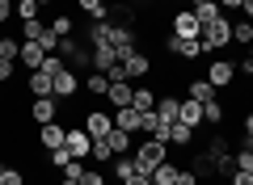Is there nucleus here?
<instances>
[{"mask_svg":"<svg viewBox=\"0 0 253 185\" xmlns=\"http://www.w3.org/2000/svg\"><path fill=\"white\" fill-rule=\"evenodd\" d=\"M232 46H253V21L249 17H232Z\"/></svg>","mask_w":253,"mask_h":185,"instance_id":"17","label":"nucleus"},{"mask_svg":"<svg viewBox=\"0 0 253 185\" xmlns=\"http://www.w3.org/2000/svg\"><path fill=\"white\" fill-rule=\"evenodd\" d=\"M203 63H207V80L219 88V93H224V88H232V80H236V63H232V59H219V55H207Z\"/></svg>","mask_w":253,"mask_h":185,"instance_id":"4","label":"nucleus"},{"mask_svg":"<svg viewBox=\"0 0 253 185\" xmlns=\"http://www.w3.org/2000/svg\"><path fill=\"white\" fill-rule=\"evenodd\" d=\"M232 160H236V168H245V173H253V148H249V143H241V148L232 151Z\"/></svg>","mask_w":253,"mask_h":185,"instance_id":"36","label":"nucleus"},{"mask_svg":"<svg viewBox=\"0 0 253 185\" xmlns=\"http://www.w3.org/2000/svg\"><path fill=\"white\" fill-rule=\"evenodd\" d=\"M106 42L118 51V59H126V55L139 46V34H135L131 26H118V21H110V17H106Z\"/></svg>","mask_w":253,"mask_h":185,"instance_id":"3","label":"nucleus"},{"mask_svg":"<svg viewBox=\"0 0 253 185\" xmlns=\"http://www.w3.org/2000/svg\"><path fill=\"white\" fill-rule=\"evenodd\" d=\"M46 26H51L59 38H72V34H76V21H72V17H63V13H55V17L46 21Z\"/></svg>","mask_w":253,"mask_h":185,"instance_id":"30","label":"nucleus"},{"mask_svg":"<svg viewBox=\"0 0 253 185\" xmlns=\"http://www.w3.org/2000/svg\"><path fill=\"white\" fill-rule=\"evenodd\" d=\"M9 21H17V4L13 0H0V26H9Z\"/></svg>","mask_w":253,"mask_h":185,"instance_id":"38","label":"nucleus"},{"mask_svg":"<svg viewBox=\"0 0 253 185\" xmlns=\"http://www.w3.org/2000/svg\"><path fill=\"white\" fill-rule=\"evenodd\" d=\"M4 168H9V164H4V160H0V173H4Z\"/></svg>","mask_w":253,"mask_h":185,"instance_id":"49","label":"nucleus"},{"mask_svg":"<svg viewBox=\"0 0 253 185\" xmlns=\"http://www.w3.org/2000/svg\"><path fill=\"white\" fill-rule=\"evenodd\" d=\"M89 160H93V168H97V164H106V160H114V148H110L106 139H93V151H89Z\"/></svg>","mask_w":253,"mask_h":185,"instance_id":"31","label":"nucleus"},{"mask_svg":"<svg viewBox=\"0 0 253 185\" xmlns=\"http://www.w3.org/2000/svg\"><path fill=\"white\" fill-rule=\"evenodd\" d=\"M156 97H161V93H156V88L139 84V88H135V97H131V106H135L139 114H148V110H156Z\"/></svg>","mask_w":253,"mask_h":185,"instance_id":"22","label":"nucleus"},{"mask_svg":"<svg viewBox=\"0 0 253 185\" xmlns=\"http://www.w3.org/2000/svg\"><path fill=\"white\" fill-rule=\"evenodd\" d=\"M0 185H26V173H17V168H4V173H0Z\"/></svg>","mask_w":253,"mask_h":185,"instance_id":"39","label":"nucleus"},{"mask_svg":"<svg viewBox=\"0 0 253 185\" xmlns=\"http://www.w3.org/2000/svg\"><path fill=\"white\" fill-rule=\"evenodd\" d=\"M55 101H76V93H81V72H72V68H63L59 76H55Z\"/></svg>","mask_w":253,"mask_h":185,"instance_id":"9","label":"nucleus"},{"mask_svg":"<svg viewBox=\"0 0 253 185\" xmlns=\"http://www.w3.org/2000/svg\"><path fill=\"white\" fill-rule=\"evenodd\" d=\"M63 135H68V126H63V122H46V126H38V143H42L46 151L63 148Z\"/></svg>","mask_w":253,"mask_h":185,"instance_id":"13","label":"nucleus"},{"mask_svg":"<svg viewBox=\"0 0 253 185\" xmlns=\"http://www.w3.org/2000/svg\"><path fill=\"white\" fill-rule=\"evenodd\" d=\"M30 122H38V126H46V122H59L55 97H34V106H30Z\"/></svg>","mask_w":253,"mask_h":185,"instance_id":"11","label":"nucleus"},{"mask_svg":"<svg viewBox=\"0 0 253 185\" xmlns=\"http://www.w3.org/2000/svg\"><path fill=\"white\" fill-rule=\"evenodd\" d=\"M224 185H232V181H224Z\"/></svg>","mask_w":253,"mask_h":185,"instance_id":"54","label":"nucleus"},{"mask_svg":"<svg viewBox=\"0 0 253 185\" xmlns=\"http://www.w3.org/2000/svg\"><path fill=\"white\" fill-rule=\"evenodd\" d=\"M55 76H46V72H30L26 76V93H34V97H55Z\"/></svg>","mask_w":253,"mask_h":185,"instance_id":"14","label":"nucleus"},{"mask_svg":"<svg viewBox=\"0 0 253 185\" xmlns=\"http://www.w3.org/2000/svg\"><path fill=\"white\" fill-rule=\"evenodd\" d=\"M76 4H81L93 21H106V17H110V4H106V0H76Z\"/></svg>","mask_w":253,"mask_h":185,"instance_id":"29","label":"nucleus"},{"mask_svg":"<svg viewBox=\"0 0 253 185\" xmlns=\"http://www.w3.org/2000/svg\"><path fill=\"white\" fill-rule=\"evenodd\" d=\"M38 4H55V0H38Z\"/></svg>","mask_w":253,"mask_h":185,"instance_id":"50","label":"nucleus"},{"mask_svg":"<svg viewBox=\"0 0 253 185\" xmlns=\"http://www.w3.org/2000/svg\"><path fill=\"white\" fill-rule=\"evenodd\" d=\"M156 114H161V122H177V114H181V97H156Z\"/></svg>","mask_w":253,"mask_h":185,"instance_id":"21","label":"nucleus"},{"mask_svg":"<svg viewBox=\"0 0 253 185\" xmlns=\"http://www.w3.org/2000/svg\"><path fill=\"white\" fill-rule=\"evenodd\" d=\"M114 63H123V59H118V51H114L110 42H97V46H93V72H110Z\"/></svg>","mask_w":253,"mask_h":185,"instance_id":"15","label":"nucleus"},{"mask_svg":"<svg viewBox=\"0 0 253 185\" xmlns=\"http://www.w3.org/2000/svg\"><path fill=\"white\" fill-rule=\"evenodd\" d=\"M21 26V42H42V34H46V21L38 17V21H17Z\"/></svg>","mask_w":253,"mask_h":185,"instance_id":"27","label":"nucleus"},{"mask_svg":"<svg viewBox=\"0 0 253 185\" xmlns=\"http://www.w3.org/2000/svg\"><path fill=\"white\" fill-rule=\"evenodd\" d=\"M114 126L126 131V135H139L144 131V114H139L135 106H123V110H114Z\"/></svg>","mask_w":253,"mask_h":185,"instance_id":"10","label":"nucleus"},{"mask_svg":"<svg viewBox=\"0 0 253 185\" xmlns=\"http://www.w3.org/2000/svg\"><path fill=\"white\" fill-rule=\"evenodd\" d=\"M152 185H177V164H173V156L165 160L161 168H152Z\"/></svg>","mask_w":253,"mask_h":185,"instance_id":"26","label":"nucleus"},{"mask_svg":"<svg viewBox=\"0 0 253 185\" xmlns=\"http://www.w3.org/2000/svg\"><path fill=\"white\" fill-rule=\"evenodd\" d=\"M190 97L199 101V106H207V101H215V97H219V88L211 84L207 76H203V80H190Z\"/></svg>","mask_w":253,"mask_h":185,"instance_id":"18","label":"nucleus"},{"mask_svg":"<svg viewBox=\"0 0 253 185\" xmlns=\"http://www.w3.org/2000/svg\"><path fill=\"white\" fill-rule=\"evenodd\" d=\"M123 68H126V76H131V80H144L148 72H152V59H148V55L135 46V51H131V55L123 59Z\"/></svg>","mask_w":253,"mask_h":185,"instance_id":"12","label":"nucleus"},{"mask_svg":"<svg viewBox=\"0 0 253 185\" xmlns=\"http://www.w3.org/2000/svg\"><path fill=\"white\" fill-rule=\"evenodd\" d=\"M81 185H106V177H101V173H97V168H89V173H84V177H81Z\"/></svg>","mask_w":253,"mask_h":185,"instance_id":"42","label":"nucleus"},{"mask_svg":"<svg viewBox=\"0 0 253 185\" xmlns=\"http://www.w3.org/2000/svg\"><path fill=\"white\" fill-rule=\"evenodd\" d=\"M135 168L139 173H148L152 177V168H161L165 160H169V143H161V139H144V143H135Z\"/></svg>","mask_w":253,"mask_h":185,"instance_id":"1","label":"nucleus"},{"mask_svg":"<svg viewBox=\"0 0 253 185\" xmlns=\"http://www.w3.org/2000/svg\"><path fill=\"white\" fill-rule=\"evenodd\" d=\"M245 55H249V59H253V46H249V51H245Z\"/></svg>","mask_w":253,"mask_h":185,"instance_id":"51","label":"nucleus"},{"mask_svg":"<svg viewBox=\"0 0 253 185\" xmlns=\"http://www.w3.org/2000/svg\"><path fill=\"white\" fill-rule=\"evenodd\" d=\"M59 185H81V181H68V177H59Z\"/></svg>","mask_w":253,"mask_h":185,"instance_id":"48","label":"nucleus"},{"mask_svg":"<svg viewBox=\"0 0 253 185\" xmlns=\"http://www.w3.org/2000/svg\"><path fill=\"white\" fill-rule=\"evenodd\" d=\"M194 17H199V26H215L219 17H228V13L219 9L215 0H207V4H199V9H194Z\"/></svg>","mask_w":253,"mask_h":185,"instance_id":"25","label":"nucleus"},{"mask_svg":"<svg viewBox=\"0 0 253 185\" xmlns=\"http://www.w3.org/2000/svg\"><path fill=\"white\" fill-rule=\"evenodd\" d=\"M13 72H17V63H13V59H0V84H9Z\"/></svg>","mask_w":253,"mask_h":185,"instance_id":"40","label":"nucleus"},{"mask_svg":"<svg viewBox=\"0 0 253 185\" xmlns=\"http://www.w3.org/2000/svg\"><path fill=\"white\" fill-rule=\"evenodd\" d=\"M249 139H253V110L245 114V143H249Z\"/></svg>","mask_w":253,"mask_h":185,"instance_id":"46","label":"nucleus"},{"mask_svg":"<svg viewBox=\"0 0 253 185\" xmlns=\"http://www.w3.org/2000/svg\"><path fill=\"white\" fill-rule=\"evenodd\" d=\"M177 122H186V126H203V106L194 97H186L181 101V114H177Z\"/></svg>","mask_w":253,"mask_h":185,"instance_id":"23","label":"nucleus"},{"mask_svg":"<svg viewBox=\"0 0 253 185\" xmlns=\"http://www.w3.org/2000/svg\"><path fill=\"white\" fill-rule=\"evenodd\" d=\"M139 168H135V156H114V177L118 181H126V177H135Z\"/></svg>","mask_w":253,"mask_h":185,"instance_id":"32","label":"nucleus"},{"mask_svg":"<svg viewBox=\"0 0 253 185\" xmlns=\"http://www.w3.org/2000/svg\"><path fill=\"white\" fill-rule=\"evenodd\" d=\"M199 42H203V51H207V55L228 51V46H232V17H219L215 26H203Z\"/></svg>","mask_w":253,"mask_h":185,"instance_id":"2","label":"nucleus"},{"mask_svg":"<svg viewBox=\"0 0 253 185\" xmlns=\"http://www.w3.org/2000/svg\"><path fill=\"white\" fill-rule=\"evenodd\" d=\"M169 143H173V148H190V143H194V126H186V122H173Z\"/></svg>","mask_w":253,"mask_h":185,"instance_id":"28","label":"nucleus"},{"mask_svg":"<svg viewBox=\"0 0 253 185\" xmlns=\"http://www.w3.org/2000/svg\"><path fill=\"white\" fill-rule=\"evenodd\" d=\"M13 4H17V0H13Z\"/></svg>","mask_w":253,"mask_h":185,"instance_id":"55","label":"nucleus"},{"mask_svg":"<svg viewBox=\"0 0 253 185\" xmlns=\"http://www.w3.org/2000/svg\"><path fill=\"white\" fill-rule=\"evenodd\" d=\"M215 4L228 13V17H232V13H241V4H245V0H215Z\"/></svg>","mask_w":253,"mask_h":185,"instance_id":"44","label":"nucleus"},{"mask_svg":"<svg viewBox=\"0 0 253 185\" xmlns=\"http://www.w3.org/2000/svg\"><path fill=\"white\" fill-rule=\"evenodd\" d=\"M63 148L72 151L76 160H89V151H93V135L84 131V126H68V135H63Z\"/></svg>","mask_w":253,"mask_h":185,"instance_id":"8","label":"nucleus"},{"mask_svg":"<svg viewBox=\"0 0 253 185\" xmlns=\"http://www.w3.org/2000/svg\"><path fill=\"white\" fill-rule=\"evenodd\" d=\"M84 93H93V101H97V97H106V93H110L106 72H89V76H84Z\"/></svg>","mask_w":253,"mask_h":185,"instance_id":"24","label":"nucleus"},{"mask_svg":"<svg viewBox=\"0 0 253 185\" xmlns=\"http://www.w3.org/2000/svg\"><path fill=\"white\" fill-rule=\"evenodd\" d=\"M42 59H46V51H42L38 42H21L17 63H26V72H38V68H42Z\"/></svg>","mask_w":253,"mask_h":185,"instance_id":"16","label":"nucleus"},{"mask_svg":"<svg viewBox=\"0 0 253 185\" xmlns=\"http://www.w3.org/2000/svg\"><path fill=\"white\" fill-rule=\"evenodd\" d=\"M177 185H199V173L194 168H177Z\"/></svg>","mask_w":253,"mask_h":185,"instance_id":"41","label":"nucleus"},{"mask_svg":"<svg viewBox=\"0 0 253 185\" xmlns=\"http://www.w3.org/2000/svg\"><path fill=\"white\" fill-rule=\"evenodd\" d=\"M169 34H177V38H199L203 34V26H199V17H194V9H177L169 17Z\"/></svg>","mask_w":253,"mask_h":185,"instance_id":"7","label":"nucleus"},{"mask_svg":"<svg viewBox=\"0 0 253 185\" xmlns=\"http://www.w3.org/2000/svg\"><path fill=\"white\" fill-rule=\"evenodd\" d=\"M203 122H211V126H219L224 122V101H207V106H203Z\"/></svg>","mask_w":253,"mask_h":185,"instance_id":"33","label":"nucleus"},{"mask_svg":"<svg viewBox=\"0 0 253 185\" xmlns=\"http://www.w3.org/2000/svg\"><path fill=\"white\" fill-rule=\"evenodd\" d=\"M156 4H165V0H156Z\"/></svg>","mask_w":253,"mask_h":185,"instance_id":"52","label":"nucleus"},{"mask_svg":"<svg viewBox=\"0 0 253 185\" xmlns=\"http://www.w3.org/2000/svg\"><path fill=\"white\" fill-rule=\"evenodd\" d=\"M110 148H114V156H131V151H135V135H126V131H118V126H114V131H110Z\"/></svg>","mask_w":253,"mask_h":185,"instance_id":"20","label":"nucleus"},{"mask_svg":"<svg viewBox=\"0 0 253 185\" xmlns=\"http://www.w3.org/2000/svg\"><path fill=\"white\" fill-rule=\"evenodd\" d=\"M131 97H135V88H131V80H123V84H110V93H106V101H110L114 110L131 106Z\"/></svg>","mask_w":253,"mask_h":185,"instance_id":"19","label":"nucleus"},{"mask_svg":"<svg viewBox=\"0 0 253 185\" xmlns=\"http://www.w3.org/2000/svg\"><path fill=\"white\" fill-rule=\"evenodd\" d=\"M241 17H249V21H253V0H245V4H241Z\"/></svg>","mask_w":253,"mask_h":185,"instance_id":"47","label":"nucleus"},{"mask_svg":"<svg viewBox=\"0 0 253 185\" xmlns=\"http://www.w3.org/2000/svg\"><path fill=\"white\" fill-rule=\"evenodd\" d=\"M123 185H152V177H148V173H135V177H126Z\"/></svg>","mask_w":253,"mask_h":185,"instance_id":"45","label":"nucleus"},{"mask_svg":"<svg viewBox=\"0 0 253 185\" xmlns=\"http://www.w3.org/2000/svg\"><path fill=\"white\" fill-rule=\"evenodd\" d=\"M249 148H253V139H249Z\"/></svg>","mask_w":253,"mask_h":185,"instance_id":"53","label":"nucleus"},{"mask_svg":"<svg viewBox=\"0 0 253 185\" xmlns=\"http://www.w3.org/2000/svg\"><path fill=\"white\" fill-rule=\"evenodd\" d=\"M17 55H21V38H4V34H0V59L17 63Z\"/></svg>","mask_w":253,"mask_h":185,"instance_id":"35","label":"nucleus"},{"mask_svg":"<svg viewBox=\"0 0 253 185\" xmlns=\"http://www.w3.org/2000/svg\"><path fill=\"white\" fill-rule=\"evenodd\" d=\"M228 181H232V185H253V173H245V168H236V173L228 177Z\"/></svg>","mask_w":253,"mask_h":185,"instance_id":"43","label":"nucleus"},{"mask_svg":"<svg viewBox=\"0 0 253 185\" xmlns=\"http://www.w3.org/2000/svg\"><path fill=\"white\" fill-rule=\"evenodd\" d=\"M161 42H165V51H169V55H177V59H194V63H199V59H207V51H203V42H199V38H177V34H165Z\"/></svg>","mask_w":253,"mask_h":185,"instance_id":"5","label":"nucleus"},{"mask_svg":"<svg viewBox=\"0 0 253 185\" xmlns=\"http://www.w3.org/2000/svg\"><path fill=\"white\" fill-rule=\"evenodd\" d=\"M81 126L93 135V139H110V131H114V114H106V110L93 106V110H84V122Z\"/></svg>","mask_w":253,"mask_h":185,"instance_id":"6","label":"nucleus"},{"mask_svg":"<svg viewBox=\"0 0 253 185\" xmlns=\"http://www.w3.org/2000/svg\"><path fill=\"white\" fill-rule=\"evenodd\" d=\"M59 173H63V177H68V181H81V177H84V173H89V168H84V160H68V164H63V168H59Z\"/></svg>","mask_w":253,"mask_h":185,"instance_id":"37","label":"nucleus"},{"mask_svg":"<svg viewBox=\"0 0 253 185\" xmlns=\"http://www.w3.org/2000/svg\"><path fill=\"white\" fill-rule=\"evenodd\" d=\"M38 13H42L38 0H17V21H38Z\"/></svg>","mask_w":253,"mask_h":185,"instance_id":"34","label":"nucleus"}]
</instances>
